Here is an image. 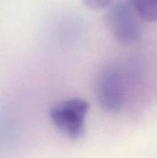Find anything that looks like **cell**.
<instances>
[{"label": "cell", "mask_w": 157, "mask_h": 158, "mask_svg": "<svg viewBox=\"0 0 157 158\" xmlns=\"http://www.w3.org/2000/svg\"><path fill=\"white\" fill-rule=\"evenodd\" d=\"M83 4L91 9H102L109 6L114 0H82Z\"/></svg>", "instance_id": "5b68a950"}, {"label": "cell", "mask_w": 157, "mask_h": 158, "mask_svg": "<svg viewBox=\"0 0 157 158\" xmlns=\"http://www.w3.org/2000/svg\"><path fill=\"white\" fill-rule=\"evenodd\" d=\"M95 93L99 105L106 112L117 114L122 110L125 104V87L118 68L108 66L100 72Z\"/></svg>", "instance_id": "3957f363"}, {"label": "cell", "mask_w": 157, "mask_h": 158, "mask_svg": "<svg viewBox=\"0 0 157 158\" xmlns=\"http://www.w3.org/2000/svg\"><path fill=\"white\" fill-rule=\"evenodd\" d=\"M89 110L88 103L73 98L51 107L49 116L54 125L67 137L79 140L85 134V119Z\"/></svg>", "instance_id": "6da1fadb"}, {"label": "cell", "mask_w": 157, "mask_h": 158, "mask_svg": "<svg viewBox=\"0 0 157 158\" xmlns=\"http://www.w3.org/2000/svg\"><path fill=\"white\" fill-rule=\"evenodd\" d=\"M106 21L114 38L122 44H132L143 37V27L128 1L113 2L107 10Z\"/></svg>", "instance_id": "7a4b0ae2"}, {"label": "cell", "mask_w": 157, "mask_h": 158, "mask_svg": "<svg viewBox=\"0 0 157 158\" xmlns=\"http://www.w3.org/2000/svg\"><path fill=\"white\" fill-rule=\"evenodd\" d=\"M129 3L142 19L147 22L157 21V0H129Z\"/></svg>", "instance_id": "277c9868"}]
</instances>
